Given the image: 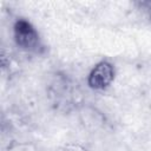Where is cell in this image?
Instances as JSON below:
<instances>
[{"mask_svg": "<svg viewBox=\"0 0 151 151\" xmlns=\"http://www.w3.org/2000/svg\"><path fill=\"white\" fill-rule=\"evenodd\" d=\"M113 78V66L107 61H100L91 71L88 76V85L94 90H103L112 83Z\"/></svg>", "mask_w": 151, "mask_h": 151, "instance_id": "cell-2", "label": "cell"}, {"mask_svg": "<svg viewBox=\"0 0 151 151\" xmlns=\"http://www.w3.org/2000/svg\"><path fill=\"white\" fill-rule=\"evenodd\" d=\"M14 39L17 45L25 50H33L39 42L38 32L24 19H20L14 24Z\"/></svg>", "mask_w": 151, "mask_h": 151, "instance_id": "cell-1", "label": "cell"}]
</instances>
